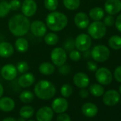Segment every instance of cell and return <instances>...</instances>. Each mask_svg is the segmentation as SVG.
<instances>
[{
  "instance_id": "6da1fadb",
  "label": "cell",
  "mask_w": 121,
  "mask_h": 121,
  "mask_svg": "<svg viewBox=\"0 0 121 121\" xmlns=\"http://www.w3.org/2000/svg\"><path fill=\"white\" fill-rule=\"evenodd\" d=\"M29 19L22 14H16L9 21V29L15 36L22 37L26 35L30 29Z\"/></svg>"
},
{
  "instance_id": "7a4b0ae2",
  "label": "cell",
  "mask_w": 121,
  "mask_h": 121,
  "mask_svg": "<svg viewBox=\"0 0 121 121\" xmlns=\"http://www.w3.org/2000/svg\"><path fill=\"white\" fill-rule=\"evenodd\" d=\"M46 26L53 31H62L68 24L67 17L59 12H53L48 14L46 19Z\"/></svg>"
},
{
  "instance_id": "3957f363",
  "label": "cell",
  "mask_w": 121,
  "mask_h": 121,
  "mask_svg": "<svg viewBox=\"0 0 121 121\" xmlns=\"http://www.w3.org/2000/svg\"><path fill=\"white\" fill-rule=\"evenodd\" d=\"M34 90L35 95L43 100L51 99L56 92L55 86L47 80H41L37 82Z\"/></svg>"
},
{
  "instance_id": "277c9868",
  "label": "cell",
  "mask_w": 121,
  "mask_h": 121,
  "mask_svg": "<svg viewBox=\"0 0 121 121\" xmlns=\"http://www.w3.org/2000/svg\"><path fill=\"white\" fill-rule=\"evenodd\" d=\"M89 36L94 39H100L106 34V26L100 21H94L88 26Z\"/></svg>"
},
{
  "instance_id": "5b68a950",
  "label": "cell",
  "mask_w": 121,
  "mask_h": 121,
  "mask_svg": "<svg viewBox=\"0 0 121 121\" xmlns=\"http://www.w3.org/2000/svg\"><path fill=\"white\" fill-rule=\"evenodd\" d=\"M110 50L104 45H96L91 51L93 59L97 62H104L110 57Z\"/></svg>"
},
{
  "instance_id": "8992f818",
  "label": "cell",
  "mask_w": 121,
  "mask_h": 121,
  "mask_svg": "<svg viewBox=\"0 0 121 121\" xmlns=\"http://www.w3.org/2000/svg\"><path fill=\"white\" fill-rule=\"evenodd\" d=\"M51 60L56 66H61L65 64L67 60V53L64 48L56 47L51 53Z\"/></svg>"
},
{
  "instance_id": "52a82bcc",
  "label": "cell",
  "mask_w": 121,
  "mask_h": 121,
  "mask_svg": "<svg viewBox=\"0 0 121 121\" xmlns=\"http://www.w3.org/2000/svg\"><path fill=\"white\" fill-rule=\"evenodd\" d=\"M95 79L101 85H109L112 81V75L108 69L101 67L95 71Z\"/></svg>"
},
{
  "instance_id": "ba28073f",
  "label": "cell",
  "mask_w": 121,
  "mask_h": 121,
  "mask_svg": "<svg viewBox=\"0 0 121 121\" xmlns=\"http://www.w3.org/2000/svg\"><path fill=\"white\" fill-rule=\"evenodd\" d=\"M91 44V37L86 34H79L75 39V46L79 51L83 52L88 50Z\"/></svg>"
},
{
  "instance_id": "9c48e42d",
  "label": "cell",
  "mask_w": 121,
  "mask_h": 121,
  "mask_svg": "<svg viewBox=\"0 0 121 121\" xmlns=\"http://www.w3.org/2000/svg\"><path fill=\"white\" fill-rule=\"evenodd\" d=\"M30 30L31 33L36 37H42L46 34V24L41 21H34L30 24Z\"/></svg>"
},
{
  "instance_id": "30bf717a",
  "label": "cell",
  "mask_w": 121,
  "mask_h": 121,
  "mask_svg": "<svg viewBox=\"0 0 121 121\" xmlns=\"http://www.w3.org/2000/svg\"><path fill=\"white\" fill-rule=\"evenodd\" d=\"M120 99L119 93L115 90H109L103 93V101L108 106L115 105Z\"/></svg>"
},
{
  "instance_id": "8fae6325",
  "label": "cell",
  "mask_w": 121,
  "mask_h": 121,
  "mask_svg": "<svg viewBox=\"0 0 121 121\" xmlns=\"http://www.w3.org/2000/svg\"><path fill=\"white\" fill-rule=\"evenodd\" d=\"M22 12L26 17L34 16L37 10V4L34 0H24L22 6Z\"/></svg>"
},
{
  "instance_id": "7c38bea8",
  "label": "cell",
  "mask_w": 121,
  "mask_h": 121,
  "mask_svg": "<svg viewBox=\"0 0 121 121\" xmlns=\"http://www.w3.org/2000/svg\"><path fill=\"white\" fill-rule=\"evenodd\" d=\"M104 9L109 15H115L121 12L120 0H107L104 4Z\"/></svg>"
},
{
  "instance_id": "4fadbf2b",
  "label": "cell",
  "mask_w": 121,
  "mask_h": 121,
  "mask_svg": "<svg viewBox=\"0 0 121 121\" xmlns=\"http://www.w3.org/2000/svg\"><path fill=\"white\" fill-rule=\"evenodd\" d=\"M52 110L56 113H63L66 111L69 107V102L65 98H57L51 103Z\"/></svg>"
},
{
  "instance_id": "5bb4252c",
  "label": "cell",
  "mask_w": 121,
  "mask_h": 121,
  "mask_svg": "<svg viewBox=\"0 0 121 121\" xmlns=\"http://www.w3.org/2000/svg\"><path fill=\"white\" fill-rule=\"evenodd\" d=\"M17 69L12 64H6L1 69V75L2 78L7 81H12L17 76Z\"/></svg>"
},
{
  "instance_id": "9a60e30c",
  "label": "cell",
  "mask_w": 121,
  "mask_h": 121,
  "mask_svg": "<svg viewBox=\"0 0 121 121\" xmlns=\"http://www.w3.org/2000/svg\"><path fill=\"white\" fill-rule=\"evenodd\" d=\"M53 116V110L48 106H43L39 109L36 117L38 121H51Z\"/></svg>"
},
{
  "instance_id": "2e32d148",
  "label": "cell",
  "mask_w": 121,
  "mask_h": 121,
  "mask_svg": "<svg viewBox=\"0 0 121 121\" xmlns=\"http://www.w3.org/2000/svg\"><path fill=\"white\" fill-rule=\"evenodd\" d=\"M73 83L80 88H85L88 86L90 83V79L87 74L83 72H78L73 76Z\"/></svg>"
},
{
  "instance_id": "e0dca14e",
  "label": "cell",
  "mask_w": 121,
  "mask_h": 121,
  "mask_svg": "<svg viewBox=\"0 0 121 121\" xmlns=\"http://www.w3.org/2000/svg\"><path fill=\"white\" fill-rule=\"evenodd\" d=\"M74 23L76 26L80 29H85L88 26L90 20L86 13L78 12L74 17Z\"/></svg>"
},
{
  "instance_id": "ac0fdd59",
  "label": "cell",
  "mask_w": 121,
  "mask_h": 121,
  "mask_svg": "<svg viewBox=\"0 0 121 121\" xmlns=\"http://www.w3.org/2000/svg\"><path fill=\"white\" fill-rule=\"evenodd\" d=\"M35 82V77L31 73H23L18 79V83L22 88H28L31 86Z\"/></svg>"
},
{
  "instance_id": "d6986e66",
  "label": "cell",
  "mask_w": 121,
  "mask_h": 121,
  "mask_svg": "<svg viewBox=\"0 0 121 121\" xmlns=\"http://www.w3.org/2000/svg\"><path fill=\"white\" fill-rule=\"evenodd\" d=\"M14 48L9 42L2 41L0 43V56L2 58H9L14 54Z\"/></svg>"
},
{
  "instance_id": "ffe728a7",
  "label": "cell",
  "mask_w": 121,
  "mask_h": 121,
  "mask_svg": "<svg viewBox=\"0 0 121 121\" xmlns=\"http://www.w3.org/2000/svg\"><path fill=\"white\" fill-rule=\"evenodd\" d=\"M15 108L14 100L9 97L0 98V110L4 112H10Z\"/></svg>"
},
{
  "instance_id": "44dd1931",
  "label": "cell",
  "mask_w": 121,
  "mask_h": 121,
  "mask_svg": "<svg viewBox=\"0 0 121 121\" xmlns=\"http://www.w3.org/2000/svg\"><path fill=\"white\" fill-rule=\"evenodd\" d=\"M98 109L96 105L92 103H86L82 106V112L83 115L88 117H93L98 113Z\"/></svg>"
},
{
  "instance_id": "7402d4cb",
  "label": "cell",
  "mask_w": 121,
  "mask_h": 121,
  "mask_svg": "<svg viewBox=\"0 0 121 121\" xmlns=\"http://www.w3.org/2000/svg\"><path fill=\"white\" fill-rule=\"evenodd\" d=\"M105 16L104 10L100 7H94L89 12V17L93 21H100Z\"/></svg>"
},
{
  "instance_id": "603a6c76",
  "label": "cell",
  "mask_w": 121,
  "mask_h": 121,
  "mask_svg": "<svg viewBox=\"0 0 121 121\" xmlns=\"http://www.w3.org/2000/svg\"><path fill=\"white\" fill-rule=\"evenodd\" d=\"M39 72L45 76L51 75L55 71V66L49 62H43L40 64L39 67Z\"/></svg>"
},
{
  "instance_id": "cb8c5ba5",
  "label": "cell",
  "mask_w": 121,
  "mask_h": 121,
  "mask_svg": "<svg viewBox=\"0 0 121 121\" xmlns=\"http://www.w3.org/2000/svg\"><path fill=\"white\" fill-rule=\"evenodd\" d=\"M15 48L19 52L25 53L29 49V42L26 39L19 37L15 41Z\"/></svg>"
},
{
  "instance_id": "d4e9b609",
  "label": "cell",
  "mask_w": 121,
  "mask_h": 121,
  "mask_svg": "<svg viewBox=\"0 0 121 121\" xmlns=\"http://www.w3.org/2000/svg\"><path fill=\"white\" fill-rule=\"evenodd\" d=\"M109 46L114 50H119L121 48V36L114 35L110 37L108 40Z\"/></svg>"
},
{
  "instance_id": "484cf974",
  "label": "cell",
  "mask_w": 121,
  "mask_h": 121,
  "mask_svg": "<svg viewBox=\"0 0 121 121\" xmlns=\"http://www.w3.org/2000/svg\"><path fill=\"white\" fill-rule=\"evenodd\" d=\"M90 93L95 97H100L103 95L105 90L104 88L101 86V84L94 83L91 85L89 88Z\"/></svg>"
},
{
  "instance_id": "4316f807",
  "label": "cell",
  "mask_w": 121,
  "mask_h": 121,
  "mask_svg": "<svg viewBox=\"0 0 121 121\" xmlns=\"http://www.w3.org/2000/svg\"><path fill=\"white\" fill-rule=\"evenodd\" d=\"M34 114V109L29 105L23 106L19 110V115L24 119H29Z\"/></svg>"
},
{
  "instance_id": "83f0119b",
  "label": "cell",
  "mask_w": 121,
  "mask_h": 121,
  "mask_svg": "<svg viewBox=\"0 0 121 121\" xmlns=\"http://www.w3.org/2000/svg\"><path fill=\"white\" fill-rule=\"evenodd\" d=\"M19 98L22 102L24 103H29L32 102L34 99V94L30 91H24L20 93Z\"/></svg>"
},
{
  "instance_id": "f1b7e54d",
  "label": "cell",
  "mask_w": 121,
  "mask_h": 121,
  "mask_svg": "<svg viewBox=\"0 0 121 121\" xmlns=\"http://www.w3.org/2000/svg\"><path fill=\"white\" fill-rule=\"evenodd\" d=\"M59 38L54 33H48L44 36V41L49 46H54L58 42Z\"/></svg>"
},
{
  "instance_id": "f546056e",
  "label": "cell",
  "mask_w": 121,
  "mask_h": 121,
  "mask_svg": "<svg viewBox=\"0 0 121 121\" xmlns=\"http://www.w3.org/2000/svg\"><path fill=\"white\" fill-rule=\"evenodd\" d=\"M64 7L69 10L77 9L81 4L80 0H63Z\"/></svg>"
},
{
  "instance_id": "4dcf8cb0",
  "label": "cell",
  "mask_w": 121,
  "mask_h": 121,
  "mask_svg": "<svg viewBox=\"0 0 121 121\" xmlns=\"http://www.w3.org/2000/svg\"><path fill=\"white\" fill-rule=\"evenodd\" d=\"M11 11L9 3L6 1L0 2V18L5 17Z\"/></svg>"
},
{
  "instance_id": "1f68e13d",
  "label": "cell",
  "mask_w": 121,
  "mask_h": 121,
  "mask_svg": "<svg viewBox=\"0 0 121 121\" xmlns=\"http://www.w3.org/2000/svg\"><path fill=\"white\" fill-rule=\"evenodd\" d=\"M73 93V88L69 84H64L60 88V93L64 98H69Z\"/></svg>"
},
{
  "instance_id": "d6a6232c",
  "label": "cell",
  "mask_w": 121,
  "mask_h": 121,
  "mask_svg": "<svg viewBox=\"0 0 121 121\" xmlns=\"http://www.w3.org/2000/svg\"><path fill=\"white\" fill-rule=\"evenodd\" d=\"M58 5V0H44V7L49 11L54 12Z\"/></svg>"
},
{
  "instance_id": "836d02e7",
  "label": "cell",
  "mask_w": 121,
  "mask_h": 121,
  "mask_svg": "<svg viewBox=\"0 0 121 121\" xmlns=\"http://www.w3.org/2000/svg\"><path fill=\"white\" fill-rule=\"evenodd\" d=\"M75 39L73 38H68L64 43V48L66 51L71 52L75 48Z\"/></svg>"
},
{
  "instance_id": "e575fe53",
  "label": "cell",
  "mask_w": 121,
  "mask_h": 121,
  "mask_svg": "<svg viewBox=\"0 0 121 121\" xmlns=\"http://www.w3.org/2000/svg\"><path fill=\"white\" fill-rule=\"evenodd\" d=\"M17 71L20 73H25L28 71L29 70V64H27V62L26 61H24V60H22V61H20L17 64Z\"/></svg>"
},
{
  "instance_id": "d590c367",
  "label": "cell",
  "mask_w": 121,
  "mask_h": 121,
  "mask_svg": "<svg viewBox=\"0 0 121 121\" xmlns=\"http://www.w3.org/2000/svg\"><path fill=\"white\" fill-rule=\"evenodd\" d=\"M69 58L73 61H78L81 58V54L78 50H73L69 53Z\"/></svg>"
},
{
  "instance_id": "8d00e7d4",
  "label": "cell",
  "mask_w": 121,
  "mask_h": 121,
  "mask_svg": "<svg viewBox=\"0 0 121 121\" xmlns=\"http://www.w3.org/2000/svg\"><path fill=\"white\" fill-rule=\"evenodd\" d=\"M9 6H10L11 10L17 11L21 7L22 4L19 0H12L9 2Z\"/></svg>"
},
{
  "instance_id": "74e56055",
  "label": "cell",
  "mask_w": 121,
  "mask_h": 121,
  "mask_svg": "<svg viewBox=\"0 0 121 121\" xmlns=\"http://www.w3.org/2000/svg\"><path fill=\"white\" fill-rule=\"evenodd\" d=\"M103 24L106 26H111L115 24V19L112 17V15H108L104 18Z\"/></svg>"
},
{
  "instance_id": "f35d334b",
  "label": "cell",
  "mask_w": 121,
  "mask_h": 121,
  "mask_svg": "<svg viewBox=\"0 0 121 121\" xmlns=\"http://www.w3.org/2000/svg\"><path fill=\"white\" fill-rule=\"evenodd\" d=\"M58 71L60 74H62V75H67L68 73H70L71 71V67L68 65H62L61 66H59V69H58Z\"/></svg>"
},
{
  "instance_id": "ab89813d",
  "label": "cell",
  "mask_w": 121,
  "mask_h": 121,
  "mask_svg": "<svg viewBox=\"0 0 121 121\" xmlns=\"http://www.w3.org/2000/svg\"><path fill=\"white\" fill-rule=\"evenodd\" d=\"M114 78L117 82L121 83V66H119L115 69L114 71Z\"/></svg>"
},
{
  "instance_id": "60d3db41",
  "label": "cell",
  "mask_w": 121,
  "mask_h": 121,
  "mask_svg": "<svg viewBox=\"0 0 121 121\" xmlns=\"http://www.w3.org/2000/svg\"><path fill=\"white\" fill-rule=\"evenodd\" d=\"M56 121H71L70 116L66 113H60L56 118Z\"/></svg>"
},
{
  "instance_id": "b9f144b4",
  "label": "cell",
  "mask_w": 121,
  "mask_h": 121,
  "mask_svg": "<svg viewBox=\"0 0 121 121\" xmlns=\"http://www.w3.org/2000/svg\"><path fill=\"white\" fill-rule=\"evenodd\" d=\"M87 69L92 72H95L96 71V70L98 69V66L97 64L93 62V61H88L87 63Z\"/></svg>"
},
{
  "instance_id": "7bdbcfd3",
  "label": "cell",
  "mask_w": 121,
  "mask_h": 121,
  "mask_svg": "<svg viewBox=\"0 0 121 121\" xmlns=\"http://www.w3.org/2000/svg\"><path fill=\"white\" fill-rule=\"evenodd\" d=\"M114 24L115 25L116 29L120 32H121V14L117 16V17L115 20V24Z\"/></svg>"
},
{
  "instance_id": "ee69618b",
  "label": "cell",
  "mask_w": 121,
  "mask_h": 121,
  "mask_svg": "<svg viewBox=\"0 0 121 121\" xmlns=\"http://www.w3.org/2000/svg\"><path fill=\"white\" fill-rule=\"evenodd\" d=\"M79 94H80V95H81V98H86L88 96L89 93H88V91L86 89H85V88H82V89L80 91Z\"/></svg>"
},
{
  "instance_id": "f6af8a7d",
  "label": "cell",
  "mask_w": 121,
  "mask_h": 121,
  "mask_svg": "<svg viewBox=\"0 0 121 121\" xmlns=\"http://www.w3.org/2000/svg\"><path fill=\"white\" fill-rule=\"evenodd\" d=\"M90 56H91V51H89V49L86 51H83V57L85 58H88Z\"/></svg>"
},
{
  "instance_id": "bcb514c9",
  "label": "cell",
  "mask_w": 121,
  "mask_h": 121,
  "mask_svg": "<svg viewBox=\"0 0 121 121\" xmlns=\"http://www.w3.org/2000/svg\"><path fill=\"white\" fill-rule=\"evenodd\" d=\"M2 121H17V120H16V119H15V118H14V117H7V118L4 119Z\"/></svg>"
},
{
  "instance_id": "7dc6e473",
  "label": "cell",
  "mask_w": 121,
  "mask_h": 121,
  "mask_svg": "<svg viewBox=\"0 0 121 121\" xmlns=\"http://www.w3.org/2000/svg\"><path fill=\"white\" fill-rule=\"evenodd\" d=\"M3 93H4V88H3L2 85L0 83V98H2Z\"/></svg>"
},
{
  "instance_id": "c3c4849f",
  "label": "cell",
  "mask_w": 121,
  "mask_h": 121,
  "mask_svg": "<svg viewBox=\"0 0 121 121\" xmlns=\"http://www.w3.org/2000/svg\"><path fill=\"white\" fill-rule=\"evenodd\" d=\"M17 121H25V119H24V117H21L20 118H19V119H18V120H17Z\"/></svg>"
},
{
  "instance_id": "681fc988",
  "label": "cell",
  "mask_w": 121,
  "mask_h": 121,
  "mask_svg": "<svg viewBox=\"0 0 121 121\" xmlns=\"http://www.w3.org/2000/svg\"><path fill=\"white\" fill-rule=\"evenodd\" d=\"M119 92H120V93L121 94V85H120V87H119Z\"/></svg>"
},
{
  "instance_id": "f907efd6",
  "label": "cell",
  "mask_w": 121,
  "mask_h": 121,
  "mask_svg": "<svg viewBox=\"0 0 121 121\" xmlns=\"http://www.w3.org/2000/svg\"><path fill=\"white\" fill-rule=\"evenodd\" d=\"M29 121H35V120H29Z\"/></svg>"
},
{
  "instance_id": "816d5d0a",
  "label": "cell",
  "mask_w": 121,
  "mask_h": 121,
  "mask_svg": "<svg viewBox=\"0 0 121 121\" xmlns=\"http://www.w3.org/2000/svg\"><path fill=\"white\" fill-rule=\"evenodd\" d=\"M2 1H5V0H2Z\"/></svg>"
},
{
  "instance_id": "f5cc1de1",
  "label": "cell",
  "mask_w": 121,
  "mask_h": 121,
  "mask_svg": "<svg viewBox=\"0 0 121 121\" xmlns=\"http://www.w3.org/2000/svg\"><path fill=\"white\" fill-rule=\"evenodd\" d=\"M120 104H121V100H120Z\"/></svg>"
}]
</instances>
